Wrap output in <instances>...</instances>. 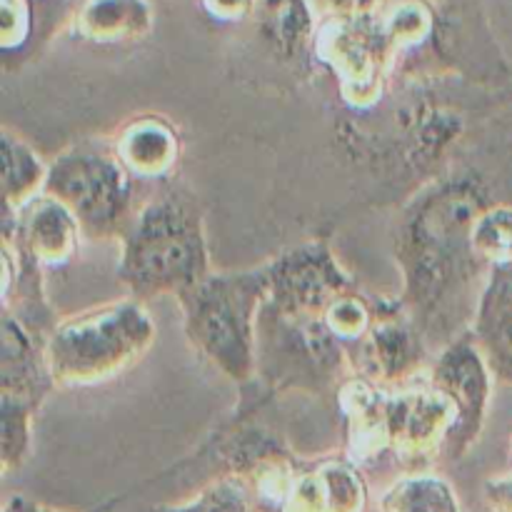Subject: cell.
<instances>
[{"label": "cell", "instance_id": "3", "mask_svg": "<svg viewBox=\"0 0 512 512\" xmlns=\"http://www.w3.org/2000/svg\"><path fill=\"white\" fill-rule=\"evenodd\" d=\"M263 285L265 280L235 275L200 280L183 293L190 298V333L218 363L223 360L225 368L243 370L250 360V320Z\"/></svg>", "mask_w": 512, "mask_h": 512}, {"label": "cell", "instance_id": "13", "mask_svg": "<svg viewBox=\"0 0 512 512\" xmlns=\"http://www.w3.org/2000/svg\"><path fill=\"white\" fill-rule=\"evenodd\" d=\"M3 512H60V510H50V508H45V505L33 503V500L20 498V495H13V498L5 503Z\"/></svg>", "mask_w": 512, "mask_h": 512}, {"label": "cell", "instance_id": "5", "mask_svg": "<svg viewBox=\"0 0 512 512\" xmlns=\"http://www.w3.org/2000/svg\"><path fill=\"white\" fill-rule=\"evenodd\" d=\"M435 383L458 408V423L460 415L470 420V428L478 438V433L483 430V415L490 395L488 368H485L483 355L470 345H458L445 353L443 363L438 365V373H435Z\"/></svg>", "mask_w": 512, "mask_h": 512}, {"label": "cell", "instance_id": "6", "mask_svg": "<svg viewBox=\"0 0 512 512\" xmlns=\"http://www.w3.org/2000/svg\"><path fill=\"white\" fill-rule=\"evenodd\" d=\"M478 335L488 363L512 383V268H498L480 303Z\"/></svg>", "mask_w": 512, "mask_h": 512}, {"label": "cell", "instance_id": "1", "mask_svg": "<svg viewBox=\"0 0 512 512\" xmlns=\"http://www.w3.org/2000/svg\"><path fill=\"white\" fill-rule=\"evenodd\" d=\"M205 268L203 235L195 215L175 200L143 210L128 238L123 275L138 295L155 290L188 293Z\"/></svg>", "mask_w": 512, "mask_h": 512}, {"label": "cell", "instance_id": "7", "mask_svg": "<svg viewBox=\"0 0 512 512\" xmlns=\"http://www.w3.org/2000/svg\"><path fill=\"white\" fill-rule=\"evenodd\" d=\"M23 235L35 258L48 260V263H60L73 250V215H70V210L60 200L45 198L25 213Z\"/></svg>", "mask_w": 512, "mask_h": 512}, {"label": "cell", "instance_id": "14", "mask_svg": "<svg viewBox=\"0 0 512 512\" xmlns=\"http://www.w3.org/2000/svg\"><path fill=\"white\" fill-rule=\"evenodd\" d=\"M510 453H512V445H510Z\"/></svg>", "mask_w": 512, "mask_h": 512}, {"label": "cell", "instance_id": "11", "mask_svg": "<svg viewBox=\"0 0 512 512\" xmlns=\"http://www.w3.org/2000/svg\"><path fill=\"white\" fill-rule=\"evenodd\" d=\"M150 512H260V508L240 480L228 478L205 488L190 503L158 505Z\"/></svg>", "mask_w": 512, "mask_h": 512}, {"label": "cell", "instance_id": "12", "mask_svg": "<svg viewBox=\"0 0 512 512\" xmlns=\"http://www.w3.org/2000/svg\"><path fill=\"white\" fill-rule=\"evenodd\" d=\"M485 500L493 512H512V475L485 483Z\"/></svg>", "mask_w": 512, "mask_h": 512}, {"label": "cell", "instance_id": "4", "mask_svg": "<svg viewBox=\"0 0 512 512\" xmlns=\"http://www.w3.org/2000/svg\"><path fill=\"white\" fill-rule=\"evenodd\" d=\"M48 188L55 200L73 210L88 228L105 230L123 213L128 183L115 158L105 153L78 150L55 163Z\"/></svg>", "mask_w": 512, "mask_h": 512}, {"label": "cell", "instance_id": "9", "mask_svg": "<svg viewBox=\"0 0 512 512\" xmlns=\"http://www.w3.org/2000/svg\"><path fill=\"white\" fill-rule=\"evenodd\" d=\"M383 512H460L458 498L445 480L430 475L398 480L380 500Z\"/></svg>", "mask_w": 512, "mask_h": 512}, {"label": "cell", "instance_id": "10", "mask_svg": "<svg viewBox=\"0 0 512 512\" xmlns=\"http://www.w3.org/2000/svg\"><path fill=\"white\" fill-rule=\"evenodd\" d=\"M470 243L478 258L495 268H512V208H495L475 220Z\"/></svg>", "mask_w": 512, "mask_h": 512}, {"label": "cell", "instance_id": "8", "mask_svg": "<svg viewBox=\"0 0 512 512\" xmlns=\"http://www.w3.org/2000/svg\"><path fill=\"white\" fill-rule=\"evenodd\" d=\"M175 140L163 123L133 125L120 143V158L140 175H158L173 163Z\"/></svg>", "mask_w": 512, "mask_h": 512}, {"label": "cell", "instance_id": "2", "mask_svg": "<svg viewBox=\"0 0 512 512\" xmlns=\"http://www.w3.org/2000/svg\"><path fill=\"white\" fill-rule=\"evenodd\" d=\"M150 335L148 315L135 305H115L70 320L50 338V373L65 383L110 378L143 353Z\"/></svg>", "mask_w": 512, "mask_h": 512}]
</instances>
